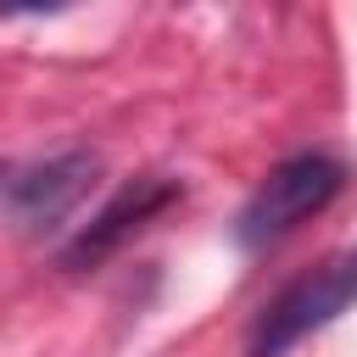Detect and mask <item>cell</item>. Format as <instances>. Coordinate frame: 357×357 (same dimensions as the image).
<instances>
[{
    "label": "cell",
    "instance_id": "obj_1",
    "mask_svg": "<svg viewBox=\"0 0 357 357\" xmlns=\"http://www.w3.org/2000/svg\"><path fill=\"white\" fill-rule=\"evenodd\" d=\"M346 190V167L324 151H296L279 167L262 173V184L245 195L240 218H234V240L245 251H273L279 240H290L301 223H312L335 195Z\"/></svg>",
    "mask_w": 357,
    "mask_h": 357
},
{
    "label": "cell",
    "instance_id": "obj_2",
    "mask_svg": "<svg viewBox=\"0 0 357 357\" xmlns=\"http://www.w3.org/2000/svg\"><path fill=\"white\" fill-rule=\"evenodd\" d=\"M346 307H357V251H335L318 268H307L301 279H290L257 312L251 340H245V357H284L307 335L329 329Z\"/></svg>",
    "mask_w": 357,
    "mask_h": 357
},
{
    "label": "cell",
    "instance_id": "obj_3",
    "mask_svg": "<svg viewBox=\"0 0 357 357\" xmlns=\"http://www.w3.org/2000/svg\"><path fill=\"white\" fill-rule=\"evenodd\" d=\"M89 184H95V156L67 151V156H56V162H45L33 173H11L0 201L11 206V218L22 229H56V223H67L78 212Z\"/></svg>",
    "mask_w": 357,
    "mask_h": 357
},
{
    "label": "cell",
    "instance_id": "obj_4",
    "mask_svg": "<svg viewBox=\"0 0 357 357\" xmlns=\"http://www.w3.org/2000/svg\"><path fill=\"white\" fill-rule=\"evenodd\" d=\"M173 195H178L173 178H134V184H123L100 212H89V223L73 234V245L61 251V262H67V268H89V262H100V257L117 251L139 223H151Z\"/></svg>",
    "mask_w": 357,
    "mask_h": 357
},
{
    "label": "cell",
    "instance_id": "obj_5",
    "mask_svg": "<svg viewBox=\"0 0 357 357\" xmlns=\"http://www.w3.org/2000/svg\"><path fill=\"white\" fill-rule=\"evenodd\" d=\"M6 184H11V167H6V162H0V195H6Z\"/></svg>",
    "mask_w": 357,
    "mask_h": 357
}]
</instances>
